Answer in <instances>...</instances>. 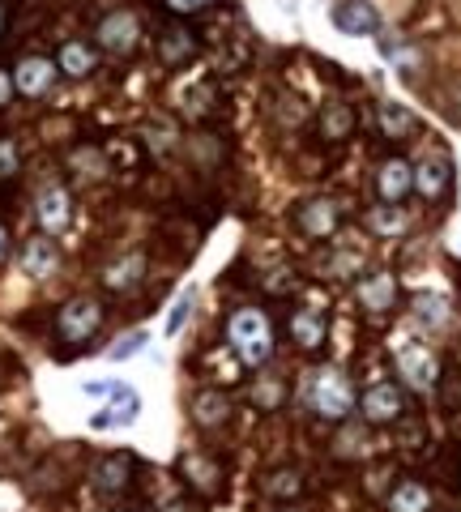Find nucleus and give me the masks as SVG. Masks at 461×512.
I'll use <instances>...</instances> for the list:
<instances>
[{
  "instance_id": "f257e3e1",
  "label": "nucleus",
  "mask_w": 461,
  "mask_h": 512,
  "mask_svg": "<svg viewBox=\"0 0 461 512\" xmlns=\"http://www.w3.org/2000/svg\"><path fill=\"white\" fill-rule=\"evenodd\" d=\"M227 338L235 346V355H240L248 367H265L269 355H274V325H269V316L257 308L235 312L227 320Z\"/></svg>"
},
{
  "instance_id": "f03ea898",
  "label": "nucleus",
  "mask_w": 461,
  "mask_h": 512,
  "mask_svg": "<svg viewBox=\"0 0 461 512\" xmlns=\"http://www.w3.org/2000/svg\"><path fill=\"white\" fill-rule=\"evenodd\" d=\"M312 406L321 419H346V414L355 410V389H351V380H346L342 372H333V367H325V372H316L312 380Z\"/></svg>"
},
{
  "instance_id": "7ed1b4c3",
  "label": "nucleus",
  "mask_w": 461,
  "mask_h": 512,
  "mask_svg": "<svg viewBox=\"0 0 461 512\" xmlns=\"http://www.w3.org/2000/svg\"><path fill=\"white\" fill-rule=\"evenodd\" d=\"M99 320H103V308L94 299H69L56 316V329L65 342H86V338H94Z\"/></svg>"
},
{
  "instance_id": "20e7f679",
  "label": "nucleus",
  "mask_w": 461,
  "mask_h": 512,
  "mask_svg": "<svg viewBox=\"0 0 461 512\" xmlns=\"http://www.w3.org/2000/svg\"><path fill=\"white\" fill-rule=\"evenodd\" d=\"M141 39V22H137V13L129 9H116V13H107V18L99 22V47L111 56H129L133 47Z\"/></svg>"
},
{
  "instance_id": "39448f33",
  "label": "nucleus",
  "mask_w": 461,
  "mask_h": 512,
  "mask_svg": "<svg viewBox=\"0 0 461 512\" xmlns=\"http://www.w3.org/2000/svg\"><path fill=\"white\" fill-rule=\"evenodd\" d=\"M397 372H402L415 389H436V380H440V363L436 355L427 346L419 342H406V346H397Z\"/></svg>"
},
{
  "instance_id": "423d86ee",
  "label": "nucleus",
  "mask_w": 461,
  "mask_h": 512,
  "mask_svg": "<svg viewBox=\"0 0 461 512\" xmlns=\"http://www.w3.org/2000/svg\"><path fill=\"white\" fill-rule=\"evenodd\" d=\"M137 410H141V397L129 389V384H116V393L107 397V406H103L99 414H90V427H94V431L129 427V423H137Z\"/></svg>"
},
{
  "instance_id": "0eeeda50",
  "label": "nucleus",
  "mask_w": 461,
  "mask_h": 512,
  "mask_svg": "<svg viewBox=\"0 0 461 512\" xmlns=\"http://www.w3.org/2000/svg\"><path fill=\"white\" fill-rule=\"evenodd\" d=\"M35 214H39V227L43 235H60L69 227V218H73V201H69V192L60 188V184H47L39 192V201H35Z\"/></svg>"
},
{
  "instance_id": "6e6552de",
  "label": "nucleus",
  "mask_w": 461,
  "mask_h": 512,
  "mask_svg": "<svg viewBox=\"0 0 461 512\" xmlns=\"http://www.w3.org/2000/svg\"><path fill=\"white\" fill-rule=\"evenodd\" d=\"M52 82H56V60H47V56H26L18 69H13V90H22L26 99L47 94Z\"/></svg>"
},
{
  "instance_id": "1a4fd4ad",
  "label": "nucleus",
  "mask_w": 461,
  "mask_h": 512,
  "mask_svg": "<svg viewBox=\"0 0 461 512\" xmlns=\"http://www.w3.org/2000/svg\"><path fill=\"white\" fill-rule=\"evenodd\" d=\"M333 26L342 30V35H376L380 30V13L372 0H342L338 9H333Z\"/></svg>"
},
{
  "instance_id": "9d476101",
  "label": "nucleus",
  "mask_w": 461,
  "mask_h": 512,
  "mask_svg": "<svg viewBox=\"0 0 461 512\" xmlns=\"http://www.w3.org/2000/svg\"><path fill=\"white\" fill-rule=\"evenodd\" d=\"M410 188H415V167L406 163V158H389L385 167L376 175V192L385 205H402L410 197Z\"/></svg>"
},
{
  "instance_id": "9b49d317",
  "label": "nucleus",
  "mask_w": 461,
  "mask_h": 512,
  "mask_svg": "<svg viewBox=\"0 0 461 512\" xmlns=\"http://www.w3.org/2000/svg\"><path fill=\"white\" fill-rule=\"evenodd\" d=\"M295 222H299V231H304V235L325 239V235L338 231L342 214H338V205H333L329 197H312V201L299 205V218H295Z\"/></svg>"
},
{
  "instance_id": "f8f14e48",
  "label": "nucleus",
  "mask_w": 461,
  "mask_h": 512,
  "mask_svg": "<svg viewBox=\"0 0 461 512\" xmlns=\"http://www.w3.org/2000/svg\"><path fill=\"white\" fill-rule=\"evenodd\" d=\"M402 393H397V384H372L368 393H363V419L368 423H397L402 419Z\"/></svg>"
},
{
  "instance_id": "ddd939ff",
  "label": "nucleus",
  "mask_w": 461,
  "mask_h": 512,
  "mask_svg": "<svg viewBox=\"0 0 461 512\" xmlns=\"http://www.w3.org/2000/svg\"><path fill=\"white\" fill-rule=\"evenodd\" d=\"M56 265H60V252H56V244H52L47 235L30 239V244L22 248V269H26L30 278H47Z\"/></svg>"
},
{
  "instance_id": "4468645a",
  "label": "nucleus",
  "mask_w": 461,
  "mask_h": 512,
  "mask_svg": "<svg viewBox=\"0 0 461 512\" xmlns=\"http://www.w3.org/2000/svg\"><path fill=\"white\" fill-rule=\"evenodd\" d=\"M291 338L304 346V350H316V346L325 342V316L316 312V308H299L291 316Z\"/></svg>"
},
{
  "instance_id": "2eb2a0df",
  "label": "nucleus",
  "mask_w": 461,
  "mask_h": 512,
  "mask_svg": "<svg viewBox=\"0 0 461 512\" xmlns=\"http://www.w3.org/2000/svg\"><path fill=\"white\" fill-rule=\"evenodd\" d=\"M227 414H231V402H227V393H218V389H205L193 397V419L201 427H218V423H227Z\"/></svg>"
},
{
  "instance_id": "dca6fc26",
  "label": "nucleus",
  "mask_w": 461,
  "mask_h": 512,
  "mask_svg": "<svg viewBox=\"0 0 461 512\" xmlns=\"http://www.w3.org/2000/svg\"><path fill=\"white\" fill-rule=\"evenodd\" d=\"M393 295H397L393 274H372L368 282H359V303L363 308H372V312L393 308Z\"/></svg>"
},
{
  "instance_id": "f3484780",
  "label": "nucleus",
  "mask_w": 461,
  "mask_h": 512,
  "mask_svg": "<svg viewBox=\"0 0 461 512\" xmlns=\"http://www.w3.org/2000/svg\"><path fill=\"white\" fill-rule=\"evenodd\" d=\"M415 188L423 192L427 201H436L444 188H449V163H440V158H427V163L415 167Z\"/></svg>"
},
{
  "instance_id": "a211bd4d",
  "label": "nucleus",
  "mask_w": 461,
  "mask_h": 512,
  "mask_svg": "<svg viewBox=\"0 0 461 512\" xmlns=\"http://www.w3.org/2000/svg\"><path fill=\"white\" fill-rule=\"evenodd\" d=\"M141 269H146V256H124V261H116V265H111L107 269V291H133V286L141 282Z\"/></svg>"
},
{
  "instance_id": "6ab92c4d",
  "label": "nucleus",
  "mask_w": 461,
  "mask_h": 512,
  "mask_svg": "<svg viewBox=\"0 0 461 512\" xmlns=\"http://www.w3.org/2000/svg\"><path fill=\"white\" fill-rule=\"evenodd\" d=\"M351 128H355V111L346 107V103H329V107L321 111V137L346 141V137H351Z\"/></svg>"
},
{
  "instance_id": "aec40b11",
  "label": "nucleus",
  "mask_w": 461,
  "mask_h": 512,
  "mask_svg": "<svg viewBox=\"0 0 461 512\" xmlns=\"http://www.w3.org/2000/svg\"><path fill=\"white\" fill-rule=\"evenodd\" d=\"M389 512H432V495L423 483H402L389 495Z\"/></svg>"
},
{
  "instance_id": "412c9836",
  "label": "nucleus",
  "mask_w": 461,
  "mask_h": 512,
  "mask_svg": "<svg viewBox=\"0 0 461 512\" xmlns=\"http://www.w3.org/2000/svg\"><path fill=\"white\" fill-rule=\"evenodd\" d=\"M56 69L69 73V77H86V73H94V52L86 43H65V47H60Z\"/></svg>"
},
{
  "instance_id": "4be33fe9",
  "label": "nucleus",
  "mask_w": 461,
  "mask_h": 512,
  "mask_svg": "<svg viewBox=\"0 0 461 512\" xmlns=\"http://www.w3.org/2000/svg\"><path fill=\"white\" fill-rule=\"evenodd\" d=\"M129 470H133L129 457H107L103 466L94 470V483H99V491H124L129 487Z\"/></svg>"
},
{
  "instance_id": "5701e85b",
  "label": "nucleus",
  "mask_w": 461,
  "mask_h": 512,
  "mask_svg": "<svg viewBox=\"0 0 461 512\" xmlns=\"http://www.w3.org/2000/svg\"><path fill=\"white\" fill-rule=\"evenodd\" d=\"M380 133L385 137H410L415 133V116L397 103H380Z\"/></svg>"
},
{
  "instance_id": "b1692460",
  "label": "nucleus",
  "mask_w": 461,
  "mask_h": 512,
  "mask_svg": "<svg viewBox=\"0 0 461 512\" xmlns=\"http://www.w3.org/2000/svg\"><path fill=\"white\" fill-rule=\"evenodd\" d=\"M193 35L188 30H180V26H171V30H163V43H158V52H163V60L167 64H180V60H188L193 56Z\"/></svg>"
},
{
  "instance_id": "393cba45",
  "label": "nucleus",
  "mask_w": 461,
  "mask_h": 512,
  "mask_svg": "<svg viewBox=\"0 0 461 512\" xmlns=\"http://www.w3.org/2000/svg\"><path fill=\"white\" fill-rule=\"evenodd\" d=\"M299 491H304V474L299 470H274L265 478V495H274V500H295Z\"/></svg>"
},
{
  "instance_id": "a878e982",
  "label": "nucleus",
  "mask_w": 461,
  "mask_h": 512,
  "mask_svg": "<svg viewBox=\"0 0 461 512\" xmlns=\"http://www.w3.org/2000/svg\"><path fill=\"white\" fill-rule=\"evenodd\" d=\"M415 320L427 329H440L444 320H449V303H444L440 295H419L415 299Z\"/></svg>"
},
{
  "instance_id": "bb28decb",
  "label": "nucleus",
  "mask_w": 461,
  "mask_h": 512,
  "mask_svg": "<svg viewBox=\"0 0 461 512\" xmlns=\"http://www.w3.org/2000/svg\"><path fill=\"white\" fill-rule=\"evenodd\" d=\"M372 231H380V235H397L406 227V214L397 210V205H380V210H372Z\"/></svg>"
},
{
  "instance_id": "cd10ccee",
  "label": "nucleus",
  "mask_w": 461,
  "mask_h": 512,
  "mask_svg": "<svg viewBox=\"0 0 461 512\" xmlns=\"http://www.w3.org/2000/svg\"><path fill=\"white\" fill-rule=\"evenodd\" d=\"M193 303H197L193 291H180V299L171 303V316H167V338H176V333L184 329V320H188V312H193Z\"/></svg>"
},
{
  "instance_id": "c85d7f7f",
  "label": "nucleus",
  "mask_w": 461,
  "mask_h": 512,
  "mask_svg": "<svg viewBox=\"0 0 461 512\" xmlns=\"http://www.w3.org/2000/svg\"><path fill=\"white\" fill-rule=\"evenodd\" d=\"M146 342H150V333H146V329H133L120 346H111V359H116V363H120V359H133L137 350H146Z\"/></svg>"
},
{
  "instance_id": "c756f323",
  "label": "nucleus",
  "mask_w": 461,
  "mask_h": 512,
  "mask_svg": "<svg viewBox=\"0 0 461 512\" xmlns=\"http://www.w3.org/2000/svg\"><path fill=\"white\" fill-rule=\"evenodd\" d=\"M184 470H188V474H197V487L214 491V478H218V470L210 466V461H201V457H188V461H184Z\"/></svg>"
},
{
  "instance_id": "7c9ffc66",
  "label": "nucleus",
  "mask_w": 461,
  "mask_h": 512,
  "mask_svg": "<svg viewBox=\"0 0 461 512\" xmlns=\"http://www.w3.org/2000/svg\"><path fill=\"white\" fill-rule=\"evenodd\" d=\"M214 0H167V9L171 13H180V18H193V13H205Z\"/></svg>"
},
{
  "instance_id": "2f4dec72",
  "label": "nucleus",
  "mask_w": 461,
  "mask_h": 512,
  "mask_svg": "<svg viewBox=\"0 0 461 512\" xmlns=\"http://www.w3.org/2000/svg\"><path fill=\"white\" fill-rule=\"evenodd\" d=\"M13 171H18V146L0 141V175H13Z\"/></svg>"
},
{
  "instance_id": "473e14b6",
  "label": "nucleus",
  "mask_w": 461,
  "mask_h": 512,
  "mask_svg": "<svg viewBox=\"0 0 461 512\" xmlns=\"http://www.w3.org/2000/svg\"><path fill=\"white\" fill-rule=\"evenodd\" d=\"M9 94H13V77H9V73H0V107L9 103Z\"/></svg>"
},
{
  "instance_id": "72a5a7b5",
  "label": "nucleus",
  "mask_w": 461,
  "mask_h": 512,
  "mask_svg": "<svg viewBox=\"0 0 461 512\" xmlns=\"http://www.w3.org/2000/svg\"><path fill=\"white\" fill-rule=\"evenodd\" d=\"M5 261H9V231L0 227V265H5Z\"/></svg>"
},
{
  "instance_id": "f704fd0d",
  "label": "nucleus",
  "mask_w": 461,
  "mask_h": 512,
  "mask_svg": "<svg viewBox=\"0 0 461 512\" xmlns=\"http://www.w3.org/2000/svg\"><path fill=\"white\" fill-rule=\"evenodd\" d=\"M0 26H5V9H0Z\"/></svg>"
},
{
  "instance_id": "c9c22d12",
  "label": "nucleus",
  "mask_w": 461,
  "mask_h": 512,
  "mask_svg": "<svg viewBox=\"0 0 461 512\" xmlns=\"http://www.w3.org/2000/svg\"><path fill=\"white\" fill-rule=\"evenodd\" d=\"M116 512H133V508H116Z\"/></svg>"
},
{
  "instance_id": "e433bc0d",
  "label": "nucleus",
  "mask_w": 461,
  "mask_h": 512,
  "mask_svg": "<svg viewBox=\"0 0 461 512\" xmlns=\"http://www.w3.org/2000/svg\"><path fill=\"white\" fill-rule=\"evenodd\" d=\"M286 512H299V508H286Z\"/></svg>"
}]
</instances>
